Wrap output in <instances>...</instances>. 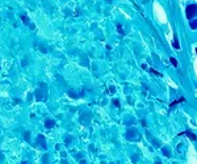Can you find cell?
I'll list each match as a JSON object with an SVG mask.
<instances>
[{
    "label": "cell",
    "mask_w": 197,
    "mask_h": 164,
    "mask_svg": "<svg viewBox=\"0 0 197 164\" xmlns=\"http://www.w3.org/2000/svg\"><path fill=\"white\" fill-rule=\"evenodd\" d=\"M117 30H118V33H121V34H124V29L120 24H117Z\"/></svg>",
    "instance_id": "cell-15"
},
{
    "label": "cell",
    "mask_w": 197,
    "mask_h": 164,
    "mask_svg": "<svg viewBox=\"0 0 197 164\" xmlns=\"http://www.w3.org/2000/svg\"><path fill=\"white\" fill-rule=\"evenodd\" d=\"M149 71H150V72H153L154 75H156V76H162V74H160V72H158V71H155L154 68H150Z\"/></svg>",
    "instance_id": "cell-13"
},
{
    "label": "cell",
    "mask_w": 197,
    "mask_h": 164,
    "mask_svg": "<svg viewBox=\"0 0 197 164\" xmlns=\"http://www.w3.org/2000/svg\"><path fill=\"white\" fill-rule=\"evenodd\" d=\"M162 152H163V155H164V156H167V158H170L171 156V148L170 147H162Z\"/></svg>",
    "instance_id": "cell-6"
},
{
    "label": "cell",
    "mask_w": 197,
    "mask_h": 164,
    "mask_svg": "<svg viewBox=\"0 0 197 164\" xmlns=\"http://www.w3.org/2000/svg\"><path fill=\"white\" fill-rule=\"evenodd\" d=\"M36 99L38 101H46V99H47V87H46L45 83H41L38 85V88H37Z\"/></svg>",
    "instance_id": "cell-1"
},
{
    "label": "cell",
    "mask_w": 197,
    "mask_h": 164,
    "mask_svg": "<svg viewBox=\"0 0 197 164\" xmlns=\"http://www.w3.org/2000/svg\"><path fill=\"white\" fill-rule=\"evenodd\" d=\"M21 164H28V163H26V162H22V163H21Z\"/></svg>",
    "instance_id": "cell-21"
},
{
    "label": "cell",
    "mask_w": 197,
    "mask_h": 164,
    "mask_svg": "<svg viewBox=\"0 0 197 164\" xmlns=\"http://www.w3.org/2000/svg\"><path fill=\"white\" fill-rule=\"evenodd\" d=\"M196 54H197V49H196Z\"/></svg>",
    "instance_id": "cell-22"
},
{
    "label": "cell",
    "mask_w": 197,
    "mask_h": 164,
    "mask_svg": "<svg viewBox=\"0 0 197 164\" xmlns=\"http://www.w3.org/2000/svg\"><path fill=\"white\" fill-rule=\"evenodd\" d=\"M80 164H87V163H86V160H80Z\"/></svg>",
    "instance_id": "cell-20"
},
{
    "label": "cell",
    "mask_w": 197,
    "mask_h": 164,
    "mask_svg": "<svg viewBox=\"0 0 197 164\" xmlns=\"http://www.w3.org/2000/svg\"><path fill=\"white\" fill-rule=\"evenodd\" d=\"M189 25H191V29H193V30H196V29H197V19H195V20H191V21H189Z\"/></svg>",
    "instance_id": "cell-9"
},
{
    "label": "cell",
    "mask_w": 197,
    "mask_h": 164,
    "mask_svg": "<svg viewBox=\"0 0 197 164\" xmlns=\"http://www.w3.org/2000/svg\"><path fill=\"white\" fill-rule=\"evenodd\" d=\"M21 20L24 21V24H25V25H28V24H29V19L26 17V16H21Z\"/></svg>",
    "instance_id": "cell-14"
},
{
    "label": "cell",
    "mask_w": 197,
    "mask_h": 164,
    "mask_svg": "<svg viewBox=\"0 0 197 164\" xmlns=\"http://www.w3.org/2000/svg\"><path fill=\"white\" fill-rule=\"evenodd\" d=\"M45 126L47 129H51V127H54V126H55V121L54 120H46L45 121Z\"/></svg>",
    "instance_id": "cell-7"
},
{
    "label": "cell",
    "mask_w": 197,
    "mask_h": 164,
    "mask_svg": "<svg viewBox=\"0 0 197 164\" xmlns=\"http://www.w3.org/2000/svg\"><path fill=\"white\" fill-rule=\"evenodd\" d=\"M181 134H185V135H187L188 138H191L192 141H196V139H197V137L191 131V130H187V131H184V133H179V135H181Z\"/></svg>",
    "instance_id": "cell-5"
},
{
    "label": "cell",
    "mask_w": 197,
    "mask_h": 164,
    "mask_svg": "<svg viewBox=\"0 0 197 164\" xmlns=\"http://www.w3.org/2000/svg\"><path fill=\"white\" fill-rule=\"evenodd\" d=\"M170 61H171V63H172L174 67H179V63H177V61H176L175 58H170Z\"/></svg>",
    "instance_id": "cell-11"
},
{
    "label": "cell",
    "mask_w": 197,
    "mask_h": 164,
    "mask_svg": "<svg viewBox=\"0 0 197 164\" xmlns=\"http://www.w3.org/2000/svg\"><path fill=\"white\" fill-rule=\"evenodd\" d=\"M151 141H153V143H154L155 147H160V142H159V141H156L155 138H151Z\"/></svg>",
    "instance_id": "cell-12"
},
{
    "label": "cell",
    "mask_w": 197,
    "mask_h": 164,
    "mask_svg": "<svg viewBox=\"0 0 197 164\" xmlns=\"http://www.w3.org/2000/svg\"><path fill=\"white\" fill-rule=\"evenodd\" d=\"M184 101H185V99H184V97H181V99H179V100H176V101H174L172 104H171V105H170V106H171V108H172V106H174V105H176V104H179V102H184Z\"/></svg>",
    "instance_id": "cell-10"
},
{
    "label": "cell",
    "mask_w": 197,
    "mask_h": 164,
    "mask_svg": "<svg viewBox=\"0 0 197 164\" xmlns=\"http://www.w3.org/2000/svg\"><path fill=\"white\" fill-rule=\"evenodd\" d=\"M113 104H114V105H116V106H117V108H118V106H120V102H118V100H116V99H114V100H113Z\"/></svg>",
    "instance_id": "cell-16"
},
{
    "label": "cell",
    "mask_w": 197,
    "mask_h": 164,
    "mask_svg": "<svg viewBox=\"0 0 197 164\" xmlns=\"http://www.w3.org/2000/svg\"><path fill=\"white\" fill-rule=\"evenodd\" d=\"M172 45H174V47H175L176 50H180V43H179V38H177V36H176V34H174V42H172Z\"/></svg>",
    "instance_id": "cell-8"
},
{
    "label": "cell",
    "mask_w": 197,
    "mask_h": 164,
    "mask_svg": "<svg viewBox=\"0 0 197 164\" xmlns=\"http://www.w3.org/2000/svg\"><path fill=\"white\" fill-rule=\"evenodd\" d=\"M40 49H41V51H42V53H46V49L44 47V46H40Z\"/></svg>",
    "instance_id": "cell-19"
},
{
    "label": "cell",
    "mask_w": 197,
    "mask_h": 164,
    "mask_svg": "<svg viewBox=\"0 0 197 164\" xmlns=\"http://www.w3.org/2000/svg\"><path fill=\"white\" fill-rule=\"evenodd\" d=\"M185 15L188 20H193L195 17H197V4H189L185 9Z\"/></svg>",
    "instance_id": "cell-2"
},
{
    "label": "cell",
    "mask_w": 197,
    "mask_h": 164,
    "mask_svg": "<svg viewBox=\"0 0 197 164\" xmlns=\"http://www.w3.org/2000/svg\"><path fill=\"white\" fill-rule=\"evenodd\" d=\"M29 138H30V134H29V133H25V139L29 141Z\"/></svg>",
    "instance_id": "cell-18"
},
{
    "label": "cell",
    "mask_w": 197,
    "mask_h": 164,
    "mask_svg": "<svg viewBox=\"0 0 197 164\" xmlns=\"http://www.w3.org/2000/svg\"><path fill=\"white\" fill-rule=\"evenodd\" d=\"M37 143H40V146L42 147L44 150H46V147H47V146H46V141H45V138H44L42 135H38V137H37Z\"/></svg>",
    "instance_id": "cell-4"
},
{
    "label": "cell",
    "mask_w": 197,
    "mask_h": 164,
    "mask_svg": "<svg viewBox=\"0 0 197 164\" xmlns=\"http://www.w3.org/2000/svg\"><path fill=\"white\" fill-rule=\"evenodd\" d=\"M109 92H110V93H114V92H116L114 91V87H109Z\"/></svg>",
    "instance_id": "cell-17"
},
{
    "label": "cell",
    "mask_w": 197,
    "mask_h": 164,
    "mask_svg": "<svg viewBox=\"0 0 197 164\" xmlns=\"http://www.w3.org/2000/svg\"><path fill=\"white\" fill-rule=\"evenodd\" d=\"M125 137H126V139H129V141H139L141 139L139 133H138L135 129H129L126 131V134H125Z\"/></svg>",
    "instance_id": "cell-3"
}]
</instances>
